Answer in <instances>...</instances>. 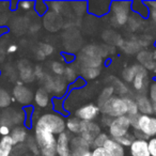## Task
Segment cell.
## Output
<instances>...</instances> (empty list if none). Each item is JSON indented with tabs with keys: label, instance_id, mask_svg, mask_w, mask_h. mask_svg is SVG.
Listing matches in <instances>:
<instances>
[{
	"label": "cell",
	"instance_id": "1",
	"mask_svg": "<svg viewBox=\"0 0 156 156\" xmlns=\"http://www.w3.org/2000/svg\"><path fill=\"white\" fill-rule=\"evenodd\" d=\"M132 127L134 128V137L139 139H149L156 136V118L147 115H138L129 118Z\"/></svg>",
	"mask_w": 156,
	"mask_h": 156
},
{
	"label": "cell",
	"instance_id": "2",
	"mask_svg": "<svg viewBox=\"0 0 156 156\" xmlns=\"http://www.w3.org/2000/svg\"><path fill=\"white\" fill-rule=\"evenodd\" d=\"M34 139L42 156H57V137L48 130L34 126Z\"/></svg>",
	"mask_w": 156,
	"mask_h": 156
},
{
	"label": "cell",
	"instance_id": "3",
	"mask_svg": "<svg viewBox=\"0 0 156 156\" xmlns=\"http://www.w3.org/2000/svg\"><path fill=\"white\" fill-rule=\"evenodd\" d=\"M35 126L48 130L55 136H59L65 132V120L58 113H44L37 119Z\"/></svg>",
	"mask_w": 156,
	"mask_h": 156
},
{
	"label": "cell",
	"instance_id": "4",
	"mask_svg": "<svg viewBox=\"0 0 156 156\" xmlns=\"http://www.w3.org/2000/svg\"><path fill=\"white\" fill-rule=\"evenodd\" d=\"M100 109L103 115H107L111 119H115V118L127 115V108H126L124 98H120V96L110 98L108 101L101 105Z\"/></svg>",
	"mask_w": 156,
	"mask_h": 156
},
{
	"label": "cell",
	"instance_id": "5",
	"mask_svg": "<svg viewBox=\"0 0 156 156\" xmlns=\"http://www.w3.org/2000/svg\"><path fill=\"white\" fill-rule=\"evenodd\" d=\"M130 127H132V124H130L129 118L127 115H123L112 120L108 127V133L112 139H118L129 134Z\"/></svg>",
	"mask_w": 156,
	"mask_h": 156
},
{
	"label": "cell",
	"instance_id": "6",
	"mask_svg": "<svg viewBox=\"0 0 156 156\" xmlns=\"http://www.w3.org/2000/svg\"><path fill=\"white\" fill-rule=\"evenodd\" d=\"M132 5L130 2L127 1H119V2H112L110 5V10L112 13V22L117 26H123L128 20V13L129 8Z\"/></svg>",
	"mask_w": 156,
	"mask_h": 156
},
{
	"label": "cell",
	"instance_id": "7",
	"mask_svg": "<svg viewBox=\"0 0 156 156\" xmlns=\"http://www.w3.org/2000/svg\"><path fill=\"white\" fill-rule=\"evenodd\" d=\"M100 112L101 109L98 105L89 103L79 107L75 111V117L81 122H94V120L98 119Z\"/></svg>",
	"mask_w": 156,
	"mask_h": 156
},
{
	"label": "cell",
	"instance_id": "8",
	"mask_svg": "<svg viewBox=\"0 0 156 156\" xmlns=\"http://www.w3.org/2000/svg\"><path fill=\"white\" fill-rule=\"evenodd\" d=\"M101 126L96 122H81V129L79 136L89 144L92 145L94 139L101 134Z\"/></svg>",
	"mask_w": 156,
	"mask_h": 156
},
{
	"label": "cell",
	"instance_id": "9",
	"mask_svg": "<svg viewBox=\"0 0 156 156\" xmlns=\"http://www.w3.org/2000/svg\"><path fill=\"white\" fill-rule=\"evenodd\" d=\"M20 111L15 109H7L0 113V125H7L9 127L13 124H15V126L20 125L22 120H24V115Z\"/></svg>",
	"mask_w": 156,
	"mask_h": 156
},
{
	"label": "cell",
	"instance_id": "10",
	"mask_svg": "<svg viewBox=\"0 0 156 156\" xmlns=\"http://www.w3.org/2000/svg\"><path fill=\"white\" fill-rule=\"evenodd\" d=\"M90 147L88 142H86L79 135L71 139L69 147H71V156H83L85 153L90 151Z\"/></svg>",
	"mask_w": 156,
	"mask_h": 156
},
{
	"label": "cell",
	"instance_id": "11",
	"mask_svg": "<svg viewBox=\"0 0 156 156\" xmlns=\"http://www.w3.org/2000/svg\"><path fill=\"white\" fill-rule=\"evenodd\" d=\"M71 138L66 132L62 133L57 136V144H56V153L57 156H71Z\"/></svg>",
	"mask_w": 156,
	"mask_h": 156
},
{
	"label": "cell",
	"instance_id": "12",
	"mask_svg": "<svg viewBox=\"0 0 156 156\" xmlns=\"http://www.w3.org/2000/svg\"><path fill=\"white\" fill-rule=\"evenodd\" d=\"M44 88L48 92H54L57 95H62L66 90V83L62 77H49L45 83Z\"/></svg>",
	"mask_w": 156,
	"mask_h": 156
},
{
	"label": "cell",
	"instance_id": "13",
	"mask_svg": "<svg viewBox=\"0 0 156 156\" xmlns=\"http://www.w3.org/2000/svg\"><path fill=\"white\" fill-rule=\"evenodd\" d=\"M13 95L15 101H17L20 104H27L31 103L33 98V93L28 87L24 85L15 86V88L13 89Z\"/></svg>",
	"mask_w": 156,
	"mask_h": 156
},
{
	"label": "cell",
	"instance_id": "14",
	"mask_svg": "<svg viewBox=\"0 0 156 156\" xmlns=\"http://www.w3.org/2000/svg\"><path fill=\"white\" fill-rule=\"evenodd\" d=\"M130 156H150L147 141L144 139L135 138L129 147Z\"/></svg>",
	"mask_w": 156,
	"mask_h": 156
},
{
	"label": "cell",
	"instance_id": "15",
	"mask_svg": "<svg viewBox=\"0 0 156 156\" xmlns=\"http://www.w3.org/2000/svg\"><path fill=\"white\" fill-rule=\"evenodd\" d=\"M136 104L138 107V111L140 115H151L153 113V109H152V102L150 98H147L144 94H139L136 98Z\"/></svg>",
	"mask_w": 156,
	"mask_h": 156
},
{
	"label": "cell",
	"instance_id": "16",
	"mask_svg": "<svg viewBox=\"0 0 156 156\" xmlns=\"http://www.w3.org/2000/svg\"><path fill=\"white\" fill-rule=\"evenodd\" d=\"M147 77V69L143 66L139 65L138 71H137V74L135 76L134 80H133V86H134V89L138 92H141L144 90L145 88V79Z\"/></svg>",
	"mask_w": 156,
	"mask_h": 156
},
{
	"label": "cell",
	"instance_id": "17",
	"mask_svg": "<svg viewBox=\"0 0 156 156\" xmlns=\"http://www.w3.org/2000/svg\"><path fill=\"white\" fill-rule=\"evenodd\" d=\"M10 137H11L12 140H13L14 145H17V144L20 145V144H23V143L27 140L28 135H27V130L24 126L17 125V126H14L11 129Z\"/></svg>",
	"mask_w": 156,
	"mask_h": 156
},
{
	"label": "cell",
	"instance_id": "18",
	"mask_svg": "<svg viewBox=\"0 0 156 156\" xmlns=\"http://www.w3.org/2000/svg\"><path fill=\"white\" fill-rule=\"evenodd\" d=\"M104 147L110 153L111 156H125V147L112 138H109L105 142Z\"/></svg>",
	"mask_w": 156,
	"mask_h": 156
},
{
	"label": "cell",
	"instance_id": "19",
	"mask_svg": "<svg viewBox=\"0 0 156 156\" xmlns=\"http://www.w3.org/2000/svg\"><path fill=\"white\" fill-rule=\"evenodd\" d=\"M34 102L41 108H46L50 102L49 92L45 88H39L34 94Z\"/></svg>",
	"mask_w": 156,
	"mask_h": 156
},
{
	"label": "cell",
	"instance_id": "20",
	"mask_svg": "<svg viewBox=\"0 0 156 156\" xmlns=\"http://www.w3.org/2000/svg\"><path fill=\"white\" fill-rule=\"evenodd\" d=\"M137 59L141 63V66H143L145 69H153L154 71L156 66V62L152 58V52L147 51V50H142L138 54Z\"/></svg>",
	"mask_w": 156,
	"mask_h": 156
},
{
	"label": "cell",
	"instance_id": "21",
	"mask_svg": "<svg viewBox=\"0 0 156 156\" xmlns=\"http://www.w3.org/2000/svg\"><path fill=\"white\" fill-rule=\"evenodd\" d=\"M13 140L10 136L0 138V156H12L14 150Z\"/></svg>",
	"mask_w": 156,
	"mask_h": 156
},
{
	"label": "cell",
	"instance_id": "22",
	"mask_svg": "<svg viewBox=\"0 0 156 156\" xmlns=\"http://www.w3.org/2000/svg\"><path fill=\"white\" fill-rule=\"evenodd\" d=\"M65 128H66L69 133H72V134L79 135L80 134V129H81V121L78 120L76 117L69 118V119L65 121Z\"/></svg>",
	"mask_w": 156,
	"mask_h": 156
},
{
	"label": "cell",
	"instance_id": "23",
	"mask_svg": "<svg viewBox=\"0 0 156 156\" xmlns=\"http://www.w3.org/2000/svg\"><path fill=\"white\" fill-rule=\"evenodd\" d=\"M124 101H125L126 104V108H127V117L128 118H134L137 117L139 115L138 111V107H137L136 101L132 98H124Z\"/></svg>",
	"mask_w": 156,
	"mask_h": 156
},
{
	"label": "cell",
	"instance_id": "24",
	"mask_svg": "<svg viewBox=\"0 0 156 156\" xmlns=\"http://www.w3.org/2000/svg\"><path fill=\"white\" fill-rule=\"evenodd\" d=\"M138 67H139V64L138 65L135 64L129 67L124 69L123 72H122V78H123L125 81H127V83H133L135 76H136V74H137V71H138Z\"/></svg>",
	"mask_w": 156,
	"mask_h": 156
},
{
	"label": "cell",
	"instance_id": "25",
	"mask_svg": "<svg viewBox=\"0 0 156 156\" xmlns=\"http://www.w3.org/2000/svg\"><path fill=\"white\" fill-rule=\"evenodd\" d=\"M113 91H115V88H113L112 86H109V87L105 88V89L102 91V93H101L100 98H98V106H101L103 103H105L110 98H112Z\"/></svg>",
	"mask_w": 156,
	"mask_h": 156
},
{
	"label": "cell",
	"instance_id": "26",
	"mask_svg": "<svg viewBox=\"0 0 156 156\" xmlns=\"http://www.w3.org/2000/svg\"><path fill=\"white\" fill-rule=\"evenodd\" d=\"M100 69H92V67L83 66L81 69V74L87 79H94L100 75Z\"/></svg>",
	"mask_w": 156,
	"mask_h": 156
},
{
	"label": "cell",
	"instance_id": "27",
	"mask_svg": "<svg viewBox=\"0 0 156 156\" xmlns=\"http://www.w3.org/2000/svg\"><path fill=\"white\" fill-rule=\"evenodd\" d=\"M11 95L7 90L0 88V108H5L11 104Z\"/></svg>",
	"mask_w": 156,
	"mask_h": 156
},
{
	"label": "cell",
	"instance_id": "28",
	"mask_svg": "<svg viewBox=\"0 0 156 156\" xmlns=\"http://www.w3.org/2000/svg\"><path fill=\"white\" fill-rule=\"evenodd\" d=\"M50 69H51V72L57 76V77H61V76L64 75L65 66L61 62L54 61V62L51 63V65H50Z\"/></svg>",
	"mask_w": 156,
	"mask_h": 156
},
{
	"label": "cell",
	"instance_id": "29",
	"mask_svg": "<svg viewBox=\"0 0 156 156\" xmlns=\"http://www.w3.org/2000/svg\"><path fill=\"white\" fill-rule=\"evenodd\" d=\"M108 139H109V137H108V135H107L106 133H101V134L98 135L95 139H94L93 142H92L93 149H94V147H104V144H105V142H106Z\"/></svg>",
	"mask_w": 156,
	"mask_h": 156
},
{
	"label": "cell",
	"instance_id": "30",
	"mask_svg": "<svg viewBox=\"0 0 156 156\" xmlns=\"http://www.w3.org/2000/svg\"><path fill=\"white\" fill-rule=\"evenodd\" d=\"M134 139H135L134 134H130L129 133V134H127L126 136L121 137V138H118V139H115V140L117 141V142H119L123 147H129L130 144H132V142L134 141Z\"/></svg>",
	"mask_w": 156,
	"mask_h": 156
},
{
	"label": "cell",
	"instance_id": "31",
	"mask_svg": "<svg viewBox=\"0 0 156 156\" xmlns=\"http://www.w3.org/2000/svg\"><path fill=\"white\" fill-rule=\"evenodd\" d=\"M63 76L65 77V80L72 83V81H74V80H76V79H77V72H76V69H74V67H72V66L65 67L64 75H63Z\"/></svg>",
	"mask_w": 156,
	"mask_h": 156
},
{
	"label": "cell",
	"instance_id": "32",
	"mask_svg": "<svg viewBox=\"0 0 156 156\" xmlns=\"http://www.w3.org/2000/svg\"><path fill=\"white\" fill-rule=\"evenodd\" d=\"M27 149H29L32 152L34 155L40 154V149L37 144V141H35L34 137H30V138H27Z\"/></svg>",
	"mask_w": 156,
	"mask_h": 156
},
{
	"label": "cell",
	"instance_id": "33",
	"mask_svg": "<svg viewBox=\"0 0 156 156\" xmlns=\"http://www.w3.org/2000/svg\"><path fill=\"white\" fill-rule=\"evenodd\" d=\"M147 5V7L149 8V13H150V17L153 20V23L156 24V1H147L144 2Z\"/></svg>",
	"mask_w": 156,
	"mask_h": 156
},
{
	"label": "cell",
	"instance_id": "34",
	"mask_svg": "<svg viewBox=\"0 0 156 156\" xmlns=\"http://www.w3.org/2000/svg\"><path fill=\"white\" fill-rule=\"evenodd\" d=\"M147 147H149L150 156H156V137L149 139V141H147Z\"/></svg>",
	"mask_w": 156,
	"mask_h": 156
},
{
	"label": "cell",
	"instance_id": "35",
	"mask_svg": "<svg viewBox=\"0 0 156 156\" xmlns=\"http://www.w3.org/2000/svg\"><path fill=\"white\" fill-rule=\"evenodd\" d=\"M91 153H92V156H111L110 153H109L104 147H94V149L91 151Z\"/></svg>",
	"mask_w": 156,
	"mask_h": 156
},
{
	"label": "cell",
	"instance_id": "36",
	"mask_svg": "<svg viewBox=\"0 0 156 156\" xmlns=\"http://www.w3.org/2000/svg\"><path fill=\"white\" fill-rule=\"evenodd\" d=\"M149 95H150V100L152 103H156V81L151 83L149 89Z\"/></svg>",
	"mask_w": 156,
	"mask_h": 156
},
{
	"label": "cell",
	"instance_id": "37",
	"mask_svg": "<svg viewBox=\"0 0 156 156\" xmlns=\"http://www.w3.org/2000/svg\"><path fill=\"white\" fill-rule=\"evenodd\" d=\"M18 5L24 11H30L33 8V5H34V2H32V1H22V2L18 3Z\"/></svg>",
	"mask_w": 156,
	"mask_h": 156
},
{
	"label": "cell",
	"instance_id": "38",
	"mask_svg": "<svg viewBox=\"0 0 156 156\" xmlns=\"http://www.w3.org/2000/svg\"><path fill=\"white\" fill-rule=\"evenodd\" d=\"M10 134H11V127L7 125H0V136L7 137L10 136Z\"/></svg>",
	"mask_w": 156,
	"mask_h": 156
},
{
	"label": "cell",
	"instance_id": "39",
	"mask_svg": "<svg viewBox=\"0 0 156 156\" xmlns=\"http://www.w3.org/2000/svg\"><path fill=\"white\" fill-rule=\"evenodd\" d=\"M113 119H111V118L107 117V115H103L102 117V120H101V122H102V124L104 126H106V127H109V125L111 124V122H112Z\"/></svg>",
	"mask_w": 156,
	"mask_h": 156
},
{
	"label": "cell",
	"instance_id": "40",
	"mask_svg": "<svg viewBox=\"0 0 156 156\" xmlns=\"http://www.w3.org/2000/svg\"><path fill=\"white\" fill-rule=\"evenodd\" d=\"M17 51V45L15 44H11V45L8 46L7 48V52L8 54H14V52Z\"/></svg>",
	"mask_w": 156,
	"mask_h": 156
},
{
	"label": "cell",
	"instance_id": "41",
	"mask_svg": "<svg viewBox=\"0 0 156 156\" xmlns=\"http://www.w3.org/2000/svg\"><path fill=\"white\" fill-rule=\"evenodd\" d=\"M152 109H153L154 115H156V103H152Z\"/></svg>",
	"mask_w": 156,
	"mask_h": 156
},
{
	"label": "cell",
	"instance_id": "42",
	"mask_svg": "<svg viewBox=\"0 0 156 156\" xmlns=\"http://www.w3.org/2000/svg\"><path fill=\"white\" fill-rule=\"evenodd\" d=\"M152 58L156 62V49H154V51H152Z\"/></svg>",
	"mask_w": 156,
	"mask_h": 156
},
{
	"label": "cell",
	"instance_id": "43",
	"mask_svg": "<svg viewBox=\"0 0 156 156\" xmlns=\"http://www.w3.org/2000/svg\"><path fill=\"white\" fill-rule=\"evenodd\" d=\"M83 156H92V153H91V151H89V152H87V153H85Z\"/></svg>",
	"mask_w": 156,
	"mask_h": 156
},
{
	"label": "cell",
	"instance_id": "44",
	"mask_svg": "<svg viewBox=\"0 0 156 156\" xmlns=\"http://www.w3.org/2000/svg\"><path fill=\"white\" fill-rule=\"evenodd\" d=\"M154 73L156 74V66H155V69H154Z\"/></svg>",
	"mask_w": 156,
	"mask_h": 156
},
{
	"label": "cell",
	"instance_id": "45",
	"mask_svg": "<svg viewBox=\"0 0 156 156\" xmlns=\"http://www.w3.org/2000/svg\"><path fill=\"white\" fill-rule=\"evenodd\" d=\"M155 137H156V136H155Z\"/></svg>",
	"mask_w": 156,
	"mask_h": 156
}]
</instances>
